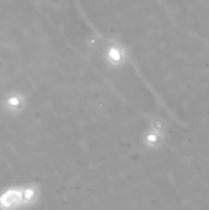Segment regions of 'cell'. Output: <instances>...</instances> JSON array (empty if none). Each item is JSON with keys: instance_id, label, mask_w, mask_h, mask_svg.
Wrapping results in <instances>:
<instances>
[{"instance_id": "obj_1", "label": "cell", "mask_w": 209, "mask_h": 210, "mask_svg": "<svg viewBox=\"0 0 209 210\" xmlns=\"http://www.w3.org/2000/svg\"><path fill=\"white\" fill-rule=\"evenodd\" d=\"M103 62L109 69H122L129 63V51L124 43L117 38H109L107 41Z\"/></svg>"}, {"instance_id": "obj_2", "label": "cell", "mask_w": 209, "mask_h": 210, "mask_svg": "<svg viewBox=\"0 0 209 210\" xmlns=\"http://www.w3.org/2000/svg\"><path fill=\"white\" fill-rule=\"evenodd\" d=\"M1 109L9 116H21L27 108V97L24 92L13 90L4 95L1 98Z\"/></svg>"}, {"instance_id": "obj_3", "label": "cell", "mask_w": 209, "mask_h": 210, "mask_svg": "<svg viewBox=\"0 0 209 210\" xmlns=\"http://www.w3.org/2000/svg\"><path fill=\"white\" fill-rule=\"evenodd\" d=\"M18 208H24L21 186H11L4 188L0 192V209L14 210Z\"/></svg>"}, {"instance_id": "obj_4", "label": "cell", "mask_w": 209, "mask_h": 210, "mask_svg": "<svg viewBox=\"0 0 209 210\" xmlns=\"http://www.w3.org/2000/svg\"><path fill=\"white\" fill-rule=\"evenodd\" d=\"M166 143V134L165 133H157L150 129H146L142 138V144L146 150L150 151H157L162 149Z\"/></svg>"}, {"instance_id": "obj_5", "label": "cell", "mask_w": 209, "mask_h": 210, "mask_svg": "<svg viewBox=\"0 0 209 210\" xmlns=\"http://www.w3.org/2000/svg\"><path fill=\"white\" fill-rule=\"evenodd\" d=\"M22 191V206L28 208L33 206L38 203L39 198H41V187L38 183L35 182H28L26 184L21 186Z\"/></svg>"}, {"instance_id": "obj_6", "label": "cell", "mask_w": 209, "mask_h": 210, "mask_svg": "<svg viewBox=\"0 0 209 210\" xmlns=\"http://www.w3.org/2000/svg\"><path fill=\"white\" fill-rule=\"evenodd\" d=\"M148 129L157 133H165L167 130V123L165 122V119L161 117H151L148 122Z\"/></svg>"}, {"instance_id": "obj_7", "label": "cell", "mask_w": 209, "mask_h": 210, "mask_svg": "<svg viewBox=\"0 0 209 210\" xmlns=\"http://www.w3.org/2000/svg\"><path fill=\"white\" fill-rule=\"evenodd\" d=\"M31 1H32V3H41L42 0H31Z\"/></svg>"}]
</instances>
